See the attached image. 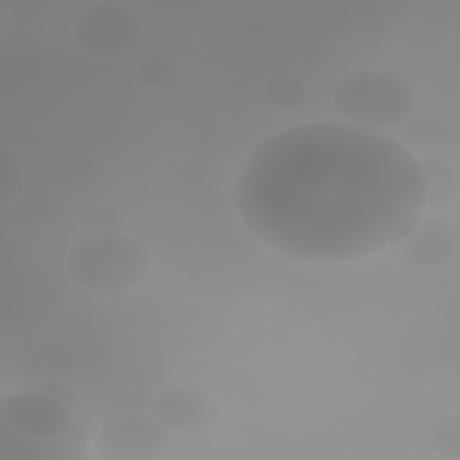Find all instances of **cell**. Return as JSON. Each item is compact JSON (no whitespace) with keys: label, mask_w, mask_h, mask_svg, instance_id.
Returning <instances> with one entry per match:
<instances>
[{"label":"cell","mask_w":460,"mask_h":460,"mask_svg":"<svg viewBox=\"0 0 460 460\" xmlns=\"http://www.w3.org/2000/svg\"><path fill=\"white\" fill-rule=\"evenodd\" d=\"M411 151L388 131L318 120L262 138L234 181L244 226L280 255L352 261L408 237L420 208L399 192Z\"/></svg>","instance_id":"cell-1"},{"label":"cell","mask_w":460,"mask_h":460,"mask_svg":"<svg viewBox=\"0 0 460 460\" xmlns=\"http://www.w3.org/2000/svg\"><path fill=\"white\" fill-rule=\"evenodd\" d=\"M66 270L86 289L117 293L135 288L146 279L149 255L144 244L129 234L120 230L92 232L72 244Z\"/></svg>","instance_id":"cell-2"},{"label":"cell","mask_w":460,"mask_h":460,"mask_svg":"<svg viewBox=\"0 0 460 460\" xmlns=\"http://www.w3.org/2000/svg\"><path fill=\"white\" fill-rule=\"evenodd\" d=\"M332 106L345 122L385 131L411 115L415 92L395 72L363 68L338 81L332 90Z\"/></svg>","instance_id":"cell-3"},{"label":"cell","mask_w":460,"mask_h":460,"mask_svg":"<svg viewBox=\"0 0 460 460\" xmlns=\"http://www.w3.org/2000/svg\"><path fill=\"white\" fill-rule=\"evenodd\" d=\"M4 422L29 440L52 446L66 458H83L88 440V424L81 413L40 392L20 390L2 395Z\"/></svg>","instance_id":"cell-4"},{"label":"cell","mask_w":460,"mask_h":460,"mask_svg":"<svg viewBox=\"0 0 460 460\" xmlns=\"http://www.w3.org/2000/svg\"><path fill=\"white\" fill-rule=\"evenodd\" d=\"M72 38L92 56L115 58L138 45L142 20L124 2H93L77 11L72 22Z\"/></svg>","instance_id":"cell-5"},{"label":"cell","mask_w":460,"mask_h":460,"mask_svg":"<svg viewBox=\"0 0 460 460\" xmlns=\"http://www.w3.org/2000/svg\"><path fill=\"white\" fill-rule=\"evenodd\" d=\"M169 429L155 417L117 413L102 422L95 435V449L108 460H151L164 455Z\"/></svg>","instance_id":"cell-6"},{"label":"cell","mask_w":460,"mask_h":460,"mask_svg":"<svg viewBox=\"0 0 460 460\" xmlns=\"http://www.w3.org/2000/svg\"><path fill=\"white\" fill-rule=\"evenodd\" d=\"M458 230L438 217H420L413 232L392 244L395 259L410 268L424 270L449 262L458 252Z\"/></svg>","instance_id":"cell-7"},{"label":"cell","mask_w":460,"mask_h":460,"mask_svg":"<svg viewBox=\"0 0 460 460\" xmlns=\"http://www.w3.org/2000/svg\"><path fill=\"white\" fill-rule=\"evenodd\" d=\"M219 415L210 394L198 386H172L158 394L153 417L169 431L194 433L208 428Z\"/></svg>","instance_id":"cell-8"},{"label":"cell","mask_w":460,"mask_h":460,"mask_svg":"<svg viewBox=\"0 0 460 460\" xmlns=\"http://www.w3.org/2000/svg\"><path fill=\"white\" fill-rule=\"evenodd\" d=\"M428 176V199L426 205L437 207L449 203L458 194V169L440 158H426L420 160Z\"/></svg>","instance_id":"cell-9"},{"label":"cell","mask_w":460,"mask_h":460,"mask_svg":"<svg viewBox=\"0 0 460 460\" xmlns=\"http://www.w3.org/2000/svg\"><path fill=\"white\" fill-rule=\"evenodd\" d=\"M307 93L309 90L305 81L291 74L271 75L262 86L264 101L280 110H291V108L302 106L307 99Z\"/></svg>","instance_id":"cell-10"},{"label":"cell","mask_w":460,"mask_h":460,"mask_svg":"<svg viewBox=\"0 0 460 460\" xmlns=\"http://www.w3.org/2000/svg\"><path fill=\"white\" fill-rule=\"evenodd\" d=\"M429 447L440 456L458 460L460 458V422L456 415L438 419L428 433Z\"/></svg>","instance_id":"cell-11"},{"label":"cell","mask_w":460,"mask_h":460,"mask_svg":"<svg viewBox=\"0 0 460 460\" xmlns=\"http://www.w3.org/2000/svg\"><path fill=\"white\" fill-rule=\"evenodd\" d=\"M399 192L413 207L424 208L428 199V176L420 160L411 158L399 172Z\"/></svg>","instance_id":"cell-12"},{"label":"cell","mask_w":460,"mask_h":460,"mask_svg":"<svg viewBox=\"0 0 460 460\" xmlns=\"http://www.w3.org/2000/svg\"><path fill=\"white\" fill-rule=\"evenodd\" d=\"M25 185V171L20 160L7 149L2 151L0 156V199L2 203H9L14 199Z\"/></svg>","instance_id":"cell-13"},{"label":"cell","mask_w":460,"mask_h":460,"mask_svg":"<svg viewBox=\"0 0 460 460\" xmlns=\"http://www.w3.org/2000/svg\"><path fill=\"white\" fill-rule=\"evenodd\" d=\"M176 65L165 56H151L138 65L137 75L140 83L153 88H167L176 79Z\"/></svg>","instance_id":"cell-14"},{"label":"cell","mask_w":460,"mask_h":460,"mask_svg":"<svg viewBox=\"0 0 460 460\" xmlns=\"http://www.w3.org/2000/svg\"><path fill=\"white\" fill-rule=\"evenodd\" d=\"M27 390H32V392H40L54 401H59L63 402L65 406L83 413L86 410L84 406V401L83 397L79 395V392L66 385V383H61V381H50V379H40V381H32V383H27Z\"/></svg>","instance_id":"cell-15"},{"label":"cell","mask_w":460,"mask_h":460,"mask_svg":"<svg viewBox=\"0 0 460 460\" xmlns=\"http://www.w3.org/2000/svg\"><path fill=\"white\" fill-rule=\"evenodd\" d=\"M81 225L92 234V232H115V230H120L124 223L115 210L106 207H97L83 214Z\"/></svg>","instance_id":"cell-16"}]
</instances>
